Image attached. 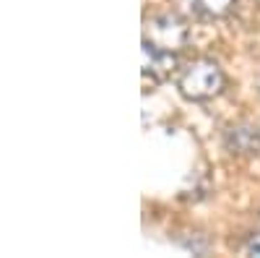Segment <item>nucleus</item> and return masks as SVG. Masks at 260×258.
Returning a JSON list of instances; mask_svg holds the SVG:
<instances>
[{
  "mask_svg": "<svg viewBox=\"0 0 260 258\" xmlns=\"http://www.w3.org/2000/svg\"><path fill=\"white\" fill-rule=\"evenodd\" d=\"M180 92L185 99L190 102H206V99H213L224 89V73L221 68L216 66L213 60H195L185 68V73L180 76L177 81Z\"/></svg>",
  "mask_w": 260,
  "mask_h": 258,
  "instance_id": "f257e3e1",
  "label": "nucleus"
},
{
  "mask_svg": "<svg viewBox=\"0 0 260 258\" xmlns=\"http://www.w3.org/2000/svg\"><path fill=\"white\" fill-rule=\"evenodd\" d=\"M148 39L154 42L156 47L175 52V50L185 47V42H187V26H185V21L180 16L164 13V16L151 18V24H148Z\"/></svg>",
  "mask_w": 260,
  "mask_h": 258,
  "instance_id": "f03ea898",
  "label": "nucleus"
},
{
  "mask_svg": "<svg viewBox=\"0 0 260 258\" xmlns=\"http://www.w3.org/2000/svg\"><path fill=\"white\" fill-rule=\"evenodd\" d=\"M177 66V58L172 50L156 47L151 39H143V73H151L156 81L167 78Z\"/></svg>",
  "mask_w": 260,
  "mask_h": 258,
  "instance_id": "7ed1b4c3",
  "label": "nucleus"
},
{
  "mask_svg": "<svg viewBox=\"0 0 260 258\" xmlns=\"http://www.w3.org/2000/svg\"><path fill=\"white\" fill-rule=\"evenodd\" d=\"M232 154H257L260 152V131L255 125H234L224 136Z\"/></svg>",
  "mask_w": 260,
  "mask_h": 258,
  "instance_id": "20e7f679",
  "label": "nucleus"
},
{
  "mask_svg": "<svg viewBox=\"0 0 260 258\" xmlns=\"http://www.w3.org/2000/svg\"><path fill=\"white\" fill-rule=\"evenodd\" d=\"M192 6L206 18H221V16H226L232 11L234 0H192Z\"/></svg>",
  "mask_w": 260,
  "mask_h": 258,
  "instance_id": "39448f33",
  "label": "nucleus"
},
{
  "mask_svg": "<svg viewBox=\"0 0 260 258\" xmlns=\"http://www.w3.org/2000/svg\"><path fill=\"white\" fill-rule=\"evenodd\" d=\"M247 253L250 255H260V235H252L247 240Z\"/></svg>",
  "mask_w": 260,
  "mask_h": 258,
  "instance_id": "423d86ee",
  "label": "nucleus"
}]
</instances>
